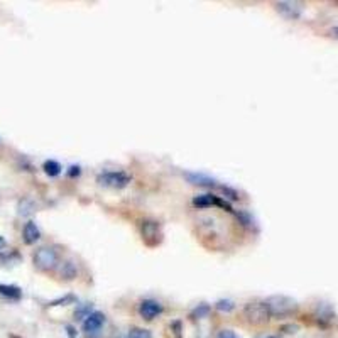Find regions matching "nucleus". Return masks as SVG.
<instances>
[{
	"instance_id": "8",
	"label": "nucleus",
	"mask_w": 338,
	"mask_h": 338,
	"mask_svg": "<svg viewBox=\"0 0 338 338\" xmlns=\"http://www.w3.org/2000/svg\"><path fill=\"white\" fill-rule=\"evenodd\" d=\"M184 178H186L191 184H194V186H207V188L218 186L213 178H210L203 173H186L184 174Z\"/></svg>"
},
{
	"instance_id": "11",
	"label": "nucleus",
	"mask_w": 338,
	"mask_h": 338,
	"mask_svg": "<svg viewBox=\"0 0 338 338\" xmlns=\"http://www.w3.org/2000/svg\"><path fill=\"white\" fill-rule=\"evenodd\" d=\"M41 237V232L38 229V225L34 223V221H27V223L24 225V230H22V239L27 245H33L36 242L39 240Z\"/></svg>"
},
{
	"instance_id": "24",
	"label": "nucleus",
	"mask_w": 338,
	"mask_h": 338,
	"mask_svg": "<svg viewBox=\"0 0 338 338\" xmlns=\"http://www.w3.org/2000/svg\"><path fill=\"white\" fill-rule=\"evenodd\" d=\"M331 33H333V36H336V38H338V27H333V29H331Z\"/></svg>"
},
{
	"instance_id": "5",
	"label": "nucleus",
	"mask_w": 338,
	"mask_h": 338,
	"mask_svg": "<svg viewBox=\"0 0 338 338\" xmlns=\"http://www.w3.org/2000/svg\"><path fill=\"white\" fill-rule=\"evenodd\" d=\"M193 205L196 208H208V207H220L227 211H234L230 207L229 202H225L221 196H216V194H200V196L193 198Z\"/></svg>"
},
{
	"instance_id": "1",
	"label": "nucleus",
	"mask_w": 338,
	"mask_h": 338,
	"mask_svg": "<svg viewBox=\"0 0 338 338\" xmlns=\"http://www.w3.org/2000/svg\"><path fill=\"white\" fill-rule=\"evenodd\" d=\"M264 303H266V306H267L269 315L276 316V318L289 316L298 309V303H296L293 298H288V296H281V294L271 296V298H267Z\"/></svg>"
},
{
	"instance_id": "25",
	"label": "nucleus",
	"mask_w": 338,
	"mask_h": 338,
	"mask_svg": "<svg viewBox=\"0 0 338 338\" xmlns=\"http://www.w3.org/2000/svg\"><path fill=\"white\" fill-rule=\"evenodd\" d=\"M5 245V240L2 239V237H0V249H2V247Z\"/></svg>"
},
{
	"instance_id": "7",
	"label": "nucleus",
	"mask_w": 338,
	"mask_h": 338,
	"mask_svg": "<svg viewBox=\"0 0 338 338\" xmlns=\"http://www.w3.org/2000/svg\"><path fill=\"white\" fill-rule=\"evenodd\" d=\"M103 323H105V315L100 313V311H93V313H90L88 318L83 320V330L84 333H97L103 326Z\"/></svg>"
},
{
	"instance_id": "10",
	"label": "nucleus",
	"mask_w": 338,
	"mask_h": 338,
	"mask_svg": "<svg viewBox=\"0 0 338 338\" xmlns=\"http://www.w3.org/2000/svg\"><path fill=\"white\" fill-rule=\"evenodd\" d=\"M276 9L288 19H298L301 15V5L296 2H277Z\"/></svg>"
},
{
	"instance_id": "13",
	"label": "nucleus",
	"mask_w": 338,
	"mask_h": 338,
	"mask_svg": "<svg viewBox=\"0 0 338 338\" xmlns=\"http://www.w3.org/2000/svg\"><path fill=\"white\" fill-rule=\"evenodd\" d=\"M42 169H44V173L47 174L49 178H56V176H60L61 174V164L58 161H52V159H49V161H46L44 164H42Z\"/></svg>"
},
{
	"instance_id": "4",
	"label": "nucleus",
	"mask_w": 338,
	"mask_h": 338,
	"mask_svg": "<svg viewBox=\"0 0 338 338\" xmlns=\"http://www.w3.org/2000/svg\"><path fill=\"white\" fill-rule=\"evenodd\" d=\"M97 181L102 184V186L120 189V188H125L127 184L130 183V176L122 171H107V173L100 174L97 178Z\"/></svg>"
},
{
	"instance_id": "3",
	"label": "nucleus",
	"mask_w": 338,
	"mask_h": 338,
	"mask_svg": "<svg viewBox=\"0 0 338 338\" xmlns=\"http://www.w3.org/2000/svg\"><path fill=\"white\" fill-rule=\"evenodd\" d=\"M244 318L249 321V323H252V325H262V323H266V321L271 318V315H269V309H267V306H266V303H249V304H245V308H244Z\"/></svg>"
},
{
	"instance_id": "20",
	"label": "nucleus",
	"mask_w": 338,
	"mask_h": 338,
	"mask_svg": "<svg viewBox=\"0 0 338 338\" xmlns=\"http://www.w3.org/2000/svg\"><path fill=\"white\" fill-rule=\"evenodd\" d=\"M208 311H210L208 306H207V304H202V306H200V308H196V309L193 311L191 316H193V318H196V316H198V318H202V316L208 315Z\"/></svg>"
},
{
	"instance_id": "14",
	"label": "nucleus",
	"mask_w": 338,
	"mask_h": 338,
	"mask_svg": "<svg viewBox=\"0 0 338 338\" xmlns=\"http://www.w3.org/2000/svg\"><path fill=\"white\" fill-rule=\"evenodd\" d=\"M34 203L31 202V200H22V202L19 203V215L20 216H27L34 211Z\"/></svg>"
},
{
	"instance_id": "21",
	"label": "nucleus",
	"mask_w": 338,
	"mask_h": 338,
	"mask_svg": "<svg viewBox=\"0 0 338 338\" xmlns=\"http://www.w3.org/2000/svg\"><path fill=\"white\" fill-rule=\"evenodd\" d=\"M216 338H239V336H237L232 330H221Z\"/></svg>"
},
{
	"instance_id": "19",
	"label": "nucleus",
	"mask_w": 338,
	"mask_h": 338,
	"mask_svg": "<svg viewBox=\"0 0 338 338\" xmlns=\"http://www.w3.org/2000/svg\"><path fill=\"white\" fill-rule=\"evenodd\" d=\"M76 301V298L73 294H66L65 298H60V299H56V301H52V303L49 304V306H65V304H68V303H75Z\"/></svg>"
},
{
	"instance_id": "22",
	"label": "nucleus",
	"mask_w": 338,
	"mask_h": 338,
	"mask_svg": "<svg viewBox=\"0 0 338 338\" xmlns=\"http://www.w3.org/2000/svg\"><path fill=\"white\" fill-rule=\"evenodd\" d=\"M80 173H81L80 166H71V167H70V171H68V176H70V178H75V176H80Z\"/></svg>"
},
{
	"instance_id": "23",
	"label": "nucleus",
	"mask_w": 338,
	"mask_h": 338,
	"mask_svg": "<svg viewBox=\"0 0 338 338\" xmlns=\"http://www.w3.org/2000/svg\"><path fill=\"white\" fill-rule=\"evenodd\" d=\"M66 333L70 338H76V328L75 326H71V325H68L66 326Z\"/></svg>"
},
{
	"instance_id": "9",
	"label": "nucleus",
	"mask_w": 338,
	"mask_h": 338,
	"mask_svg": "<svg viewBox=\"0 0 338 338\" xmlns=\"http://www.w3.org/2000/svg\"><path fill=\"white\" fill-rule=\"evenodd\" d=\"M142 239H144L147 244H149V239H154V244H157L161 239V232H159V225L156 221H142Z\"/></svg>"
},
{
	"instance_id": "12",
	"label": "nucleus",
	"mask_w": 338,
	"mask_h": 338,
	"mask_svg": "<svg viewBox=\"0 0 338 338\" xmlns=\"http://www.w3.org/2000/svg\"><path fill=\"white\" fill-rule=\"evenodd\" d=\"M0 296H4V298L10 301H19L22 298V291H20V288L14 286V284H0Z\"/></svg>"
},
{
	"instance_id": "15",
	"label": "nucleus",
	"mask_w": 338,
	"mask_h": 338,
	"mask_svg": "<svg viewBox=\"0 0 338 338\" xmlns=\"http://www.w3.org/2000/svg\"><path fill=\"white\" fill-rule=\"evenodd\" d=\"M90 313H93V311H92V304L84 303V304H81L80 308L75 311V318H76V320H84V318H88Z\"/></svg>"
},
{
	"instance_id": "6",
	"label": "nucleus",
	"mask_w": 338,
	"mask_h": 338,
	"mask_svg": "<svg viewBox=\"0 0 338 338\" xmlns=\"http://www.w3.org/2000/svg\"><path fill=\"white\" fill-rule=\"evenodd\" d=\"M139 313L144 320H154L162 313V304L156 299H144L139 304Z\"/></svg>"
},
{
	"instance_id": "17",
	"label": "nucleus",
	"mask_w": 338,
	"mask_h": 338,
	"mask_svg": "<svg viewBox=\"0 0 338 338\" xmlns=\"http://www.w3.org/2000/svg\"><path fill=\"white\" fill-rule=\"evenodd\" d=\"M129 338H152V333L144 328H132L129 331Z\"/></svg>"
},
{
	"instance_id": "16",
	"label": "nucleus",
	"mask_w": 338,
	"mask_h": 338,
	"mask_svg": "<svg viewBox=\"0 0 338 338\" xmlns=\"http://www.w3.org/2000/svg\"><path fill=\"white\" fill-rule=\"evenodd\" d=\"M215 308L218 311H225V313H229V311H232L235 308V304H234V301H230V299H220L218 303L215 304Z\"/></svg>"
},
{
	"instance_id": "2",
	"label": "nucleus",
	"mask_w": 338,
	"mask_h": 338,
	"mask_svg": "<svg viewBox=\"0 0 338 338\" xmlns=\"http://www.w3.org/2000/svg\"><path fill=\"white\" fill-rule=\"evenodd\" d=\"M58 261H60V256H58V250H54V247H41L34 254V266L39 271H52V269H56Z\"/></svg>"
},
{
	"instance_id": "26",
	"label": "nucleus",
	"mask_w": 338,
	"mask_h": 338,
	"mask_svg": "<svg viewBox=\"0 0 338 338\" xmlns=\"http://www.w3.org/2000/svg\"><path fill=\"white\" fill-rule=\"evenodd\" d=\"M266 338H274V336H266Z\"/></svg>"
},
{
	"instance_id": "18",
	"label": "nucleus",
	"mask_w": 338,
	"mask_h": 338,
	"mask_svg": "<svg viewBox=\"0 0 338 338\" xmlns=\"http://www.w3.org/2000/svg\"><path fill=\"white\" fill-rule=\"evenodd\" d=\"M61 276H65V279H73L76 276V269H75V264L73 262H66L65 267H63L61 271Z\"/></svg>"
}]
</instances>
